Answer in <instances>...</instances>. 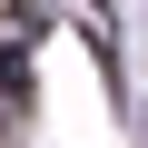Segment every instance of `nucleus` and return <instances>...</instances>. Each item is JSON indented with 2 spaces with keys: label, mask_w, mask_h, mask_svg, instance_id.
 <instances>
[{
  "label": "nucleus",
  "mask_w": 148,
  "mask_h": 148,
  "mask_svg": "<svg viewBox=\"0 0 148 148\" xmlns=\"http://www.w3.org/2000/svg\"><path fill=\"white\" fill-rule=\"evenodd\" d=\"M30 99V59H20V30H0V119Z\"/></svg>",
  "instance_id": "obj_1"
}]
</instances>
